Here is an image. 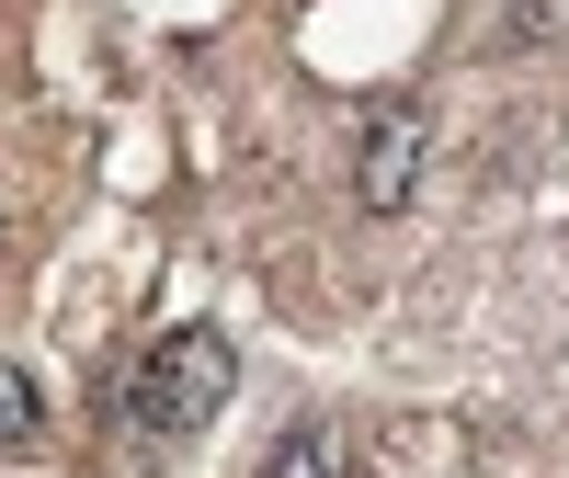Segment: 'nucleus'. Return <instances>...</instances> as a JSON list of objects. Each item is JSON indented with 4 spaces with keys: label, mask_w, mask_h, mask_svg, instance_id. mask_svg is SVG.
<instances>
[{
    "label": "nucleus",
    "mask_w": 569,
    "mask_h": 478,
    "mask_svg": "<svg viewBox=\"0 0 569 478\" xmlns=\"http://www.w3.org/2000/svg\"><path fill=\"white\" fill-rule=\"evenodd\" d=\"M262 478H353V445L330 434V421H308V434H284V445L262 456Z\"/></svg>",
    "instance_id": "7ed1b4c3"
},
{
    "label": "nucleus",
    "mask_w": 569,
    "mask_h": 478,
    "mask_svg": "<svg viewBox=\"0 0 569 478\" xmlns=\"http://www.w3.org/2000/svg\"><path fill=\"white\" fill-rule=\"evenodd\" d=\"M46 434V399H34V376L23 365H0V456H23Z\"/></svg>",
    "instance_id": "20e7f679"
},
{
    "label": "nucleus",
    "mask_w": 569,
    "mask_h": 478,
    "mask_svg": "<svg viewBox=\"0 0 569 478\" xmlns=\"http://www.w3.org/2000/svg\"><path fill=\"white\" fill-rule=\"evenodd\" d=\"M228 388H240L228 330H160V342L137 353V376H126V434L137 445H194L228 410Z\"/></svg>",
    "instance_id": "f257e3e1"
},
{
    "label": "nucleus",
    "mask_w": 569,
    "mask_h": 478,
    "mask_svg": "<svg viewBox=\"0 0 569 478\" xmlns=\"http://www.w3.org/2000/svg\"><path fill=\"white\" fill-rule=\"evenodd\" d=\"M421 137H433V114H421V103H376V137H365V206H376V217H399V206H410Z\"/></svg>",
    "instance_id": "f03ea898"
}]
</instances>
